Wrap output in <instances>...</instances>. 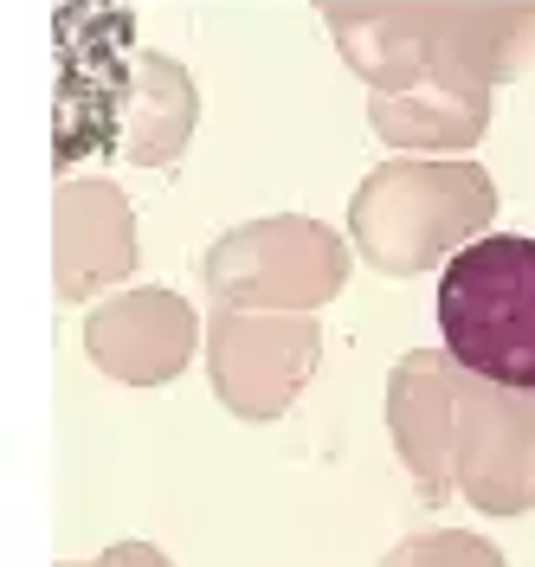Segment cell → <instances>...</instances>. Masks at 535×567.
<instances>
[{
    "mask_svg": "<svg viewBox=\"0 0 535 567\" xmlns=\"http://www.w3.org/2000/svg\"><path fill=\"white\" fill-rule=\"evenodd\" d=\"M439 329L459 368L535 393V239H477L445 265Z\"/></svg>",
    "mask_w": 535,
    "mask_h": 567,
    "instance_id": "cell-1",
    "label": "cell"
}]
</instances>
